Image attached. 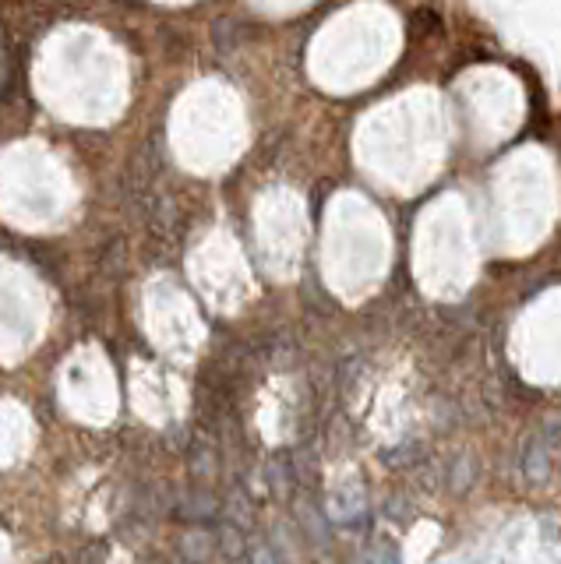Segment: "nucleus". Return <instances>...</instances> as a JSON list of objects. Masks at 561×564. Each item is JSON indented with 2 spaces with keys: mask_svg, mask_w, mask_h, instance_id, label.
Returning <instances> with one entry per match:
<instances>
[{
  "mask_svg": "<svg viewBox=\"0 0 561 564\" xmlns=\"http://www.w3.org/2000/svg\"><path fill=\"white\" fill-rule=\"evenodd\" d=\"M212 554V536L209 533H187L184 540H180V557L184 561H195V564H205V557Z\"/></svg>",
  "mask_w": 561,
  "mask_h": 564,
  "instance_id": "f257e3e1",
  "label": "nucleus"
},
{
  "mask_svg": "<svg viewBox=\"0 0 561 564\" xmlns=\"http://www.w3.org/2000/svg\"><path fill=\"white\" fill-rule=\"evenodd\" d=\"M46 564H57V557H50V561H46Z\"/></svg>",
  "mask_w": 561,
  "mask_h": 564,
  "instance_id": "20e7f679",
  "label": "nucleus"
},
{
  "mask_svg": "<svg viewBox=\"0 0 561 564\" xmlns=\"http://www.w3.org/2000/svg\"><path fill=\"white\" fill-rule=\"evenodd\" d=\"M75 564H106V543H89V547L78 550V561Z\"/></svg>",
  "mask_w": 561,
  "mask_h": 564,
  "instance_id": "f03ea898",
  "label": "nucleus"
},
{
  "mask_svg": "<svg viewBox=\"0 0 561 564\" xmlns=\"http://www.w3.org/2000/svg\"><path fill=\"white\" fill-rule=\"evenodd\" d=\"M251 564H276V561H272V554H269V550H265V547H258V550H255V557H251Z\"/></svg>",
  "mask_w": 561,
  "mask_h": 564,
  "instance_id": "7ed1b4c3",
  "label": "nucleus"
}]
</instances>
